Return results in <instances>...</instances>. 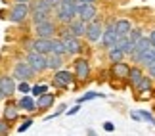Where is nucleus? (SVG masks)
<instances>
[{
  "instance_id": "nucleus-1",
  "label": "nucleus",
  "mask_w": 155,
  "mask_h": 136,
  "mask_svg": "<svg viewBox=\"0 0 155 136\" xmlns=\"http://www.w3.org/2000/svg\"><path fill=\"white\" fill-rule=\"evenodd\" d=\"M58 37L63 40L65 44V54L69 58H79V56H84V42L81 38L75 37V33L69 29V25H59V33Z\"/></svg>"
},
{
  "instance_id": "nucleus-2",
  "label": "nucleus",
  "mask_w": 155,
  "mask_h": 136,
  "mask_svg": "<svg viewBox=\"0 0 155 136\" xmlns=\"http://www.w3.org/2000/svg\"><path fill=\"white\" fill-rule=\"evenodd\" d=\"M77 15V0H61L59 6L54 10V19L59 25H69Z\"/></svg>"
},
{
  "instance_id": "nucleus-3",
  "label": "nucleus",
  "mask_w": 155,
  "mask_h": 136,
  "mask_svg": "<svg viewBox=\"0 0 155 136\" xmlns=\"http://www.w3.org/2000/svg\"><path fill=\"white\" fill-rule=\"evenodd\" d=\"M71 71L75 75V82L77 85H84V82L90 81L92 77V65H90V60L84 56H79L71 61Z\"/></svg>"
},
{
  "instance_id": "nucleus-4",
  "label": "nucleus",
  "mask_w": 155,
  "mask_h": 136,
  "mask_svg": "<svg viewBox=\"0 0 155 136\" xmlns=\"http://www.w3.org/2000/svg\"><path fill=\"white\" fill-rule=\"evenodd\" d=\"M52 14H54V8L46 4V0H33L31 2V23H33V27L46 21V19H50Z\"/></svg>"
},
{
  "instance_id": "nucleus-5",
  "label": "nucleus",
  "mask_w": 155,
  "mask_h": 136,
  "mask_svg": "<svg viewBox=\"0 0 155 136\" xmlns=\"http://www.w3.org/2000/svg\"><path fill=\"white\" fill-rule=\"evenodd\" d=\"M50 85L56 88V90L63 92V90H69L73 85H77L75 82V75L71 69H59L56 71V73H52V79H50Z\"/></svg>"
},
{
  "instance_id": "nucleus-6",
  "label": "nucleus",
  "mask_w": 155,
  "mask_h": 136,
  "mask_svg": "<svg viewBox=\"0 0 155 136\" xmlns=\"http://www.w3.org/2000/svg\"><path fill=\"white\" fill-rule=\"evenodd\" d=\"M8 19L14 25H23L31 19V4H21V2H14L8 12Z\"/></svg>"
},
{
  "instance_id": "nucleus-7",
  "label": "nucleus",
  "mask_w": 155,
  "mask_h": 136,
  "mask_svg": "<svg viewBox=\"0 0 155 136\" xmlns=\"http://www.w3.org/2000/svg\"><path fill=\"white\" fill-rule=\"evenodd\" d=\"M59 33V23L56 19H46L38 25H35V38H44V40H52L56 38Z\"/></svg>"
},
{
  "instance_id": "nucleus-8",
  "label": "nucleus",
  "mask_w": 155,
  "mask_h": 136,
  "mask_svg": "<svg viewBox=\"0 0 155 136\" xmlns=\"http://www.w3.org/2000/svg\"><path fill=\"white\" fill-rule=\"evenodd\" d=\"M104 31H105V23L102 21V17H96L94 21L88 23L84 40H86L88 44H100V42H102V38H104Z\"/></svg>"
},
{
  "instance_id": "nucleus-9",
  "label": "nucleus",
  "mask_w": 155,
  "mask_h": 136,
  "mask_svg": "<svg viewBox=\"0 0 155 136\" xmlns=\"http://www.w3.org/2000/svg\"><path fill=\"white\" fill-rule=\"evenodd\" d=\"M12 77L17 81V82H23V81H33L35 77H37V73L33 71V67L29 65V63L25 61V58L19 61H15L14 63V67H12Z\"/></svg>"
},
{
  "instance_id": "nucleus-10",
  "label": "nucleus",
  "mask_w": 155,
  "mask_h": 136,
  "mask_svg": "<svg viewBox=\"0 0 155 136\" xmlns=\"http://www.w3.org/2000/svg\"><path fill=\"white\" fill-rule=\"evenodd\" d=\"M119 38H121V37H119V33H117L115 19H107V21H105L104 38H102V42H100V46H102L104 50H109V48H113V46H117Z\"/></svg>"
},
{
  "instance_id": "nucleus-11",
  "label": "nucleus",
  "mask_w": 155,
  "mask_h": 136,
  "mask_svg": "<svg viewBox=\"0 0 155 136\" xmlns=\"http://www.w3.org/2000/svg\"><path fill=\"white\" fill-rule=\"evenodd\" d=\"M25 61L33 67V71L37 75L48 71V56L46 54H38V52H27L25 54Z\"/></svg>"
},
{
  "instance_id": "nucleus-12",
  "label": "nucleus",
  "mask_w": 155,
  "mask_h": 136,
  "mask_svg": "<svg viewBox=\"0 0 155 136\" xmlns=\"http://www.w3.org/2000/svg\"><path fill=\"white\" fill-rule=\"evenodd\" d=\"M77 15H79L82 21H86V23L94 21L98 17V4L81 2V0H77Z\"/></svg>"
},
{
  "instance_id": "nucleus-13",
  "label": "nucleus",
  "mask_w": 155,
  "mask_h": 136,
  "mask_svg": "<svg viewBox=\"0 0 155 136\" xmlns=\"http://www.w3.org/2000/svg\"><path fill=\"white\" fill-rule=\"evenodd\" d=\"M130 67H132V63H128V61L109 63V77H111L113 81H123V82H127L128 73H130Z\"/></svg>"
},
{
  "instance_id": "nucleus-14",
  "label": "nucleus",
  "mask_w": 155,
  "mask_h": 136,
  "mask_svg": "<svg viewBox=\"0 0 155 136\" xmlns=\"http://www.w3.org/2000/svg\"><path fill=\"white\" fill-rule=\"evenodd\" d=\"M19 117H21V109L17 105V100H8L2 109V119H6L8 123H15Z\"/></svg>"
},
{
  "instance_id": "nucleus-15",
  "label": "nucleus",
  "mask_w": 155,
  "mask_h": 136,
  "mask_svg": "<svg viewBox=\"0 0 155 136\" xmlns=\"http://www.w3.org/2000/svg\"><path fill=\"white\" fill-rule=\"evenodd\" d=\"M0 88H2L4 96L10 100V98H14V94L17 92V81L12 75L4 73V75H0Z\"/></svg>"
},
{
  "instance_id": "nucleus-16",
  "label": "nucleus",
  "mask_w": 155,
  "mask_h": 136,
  "mask_svg": "<svg viewBox=\"0 0 155 136\" xmlns=\"http://www.w3.org/2000/svg\"><path fill=\"white\" fill-rule=\"evenodd\" d=\"M151 50V42H150V37L147 35H144V37L140 38V42L136 44V50H134V54L130 56V61L132 63H138L140 61V58L146 54V52H150Z\"/></svg>"
},
{
  "instance_id": "nucleus-17",
  "label": "nucleus",
  "mask_w": 155,
  "mask_h": 136,
  "mask_svg": "<svg viewBox=\"0 0 155 136\" xmlns=\"http://www.w3.org/2000/svg\"><path fill=\"white\" fill-rule=\"evenodd\" d=\"M153 86H155L153 79H151L150 75H144V79H142V81L138 82V85H136V86L132 88V92L136 94V96H146V94H151Z\"/></svg>"
},
{
  "instance_id": "nucleus-18",
  "label": "nucleus",
  "mask_w": 155,
  "mask_h": 136,
  "mask_svg": "<svg viewBox=\"0 0 155 136\" xmlns=\"http://www.w3.org/2000/svg\"><path fill=\"white\" fill-rule=\"evenodd\" d=\"M144 75H146V69L140 67V65H136V63H132L130 73H128V79H127V85H128L130 88H134L142 79H144Z\"/></svg>"
},
{
  "instance_id": "nucleus-19",
  "label": "nucleus",
  "mask_w": 155,
  "mask_h": 136,
  "mask_svg": "<svg viewBox=\"0 0 155 136\" xmlns=\"http://www.w3.org/2000/svg\"><path fill=\"white\" fill-rule=\"evenodd\" d=\"M54 104H56V94H52V92L42 94V96L37 98V111L38 113H44V111H48Z\"/></svg>"
},
{
  "instance_id": "nucleus-20",
  "label": "nucleus",
  "mask_w": 155,
  "mask_h": 136,
  "mask_svg": "<svg viewBox=\"0 0 155 136\" xmlns=\"http://www.w3.org/2000/svg\"><path fill=\"white\" fill-rule=\"evenodd\" d=\"M17 105H19V109L25 111V113H35V111H37V98L31 96V94L21 96V98H17Z\"/></svg>"
},
{
  "instance_id": "nucleus-21",
  "label": "nucleus",
  "mask_w": 155,
  "mask_h": 136,
  "mask_svg": "<svg viewBox=\"0 0 155 136\" xmlns=\"http://www.w3.org/2000/svg\"><path fill=\"white\" fill-rule=\"evenodd\" d=\"M69 29H71V31L75 33V37H77V38H81V40H82V38L86 37V29H88V23H86V21H82L81 17H75V19L69 23Z\"/></svg>"
},
{
  "instance_id": "nucleus-22",
  "label": "nucleus",
  "mask_w": 155,
  "mask_h": 136,
  "mask_svg": "<svg viewBox=\"0 0 155 136\" xmlns=\"http://www.w3.org/2000/svg\"><path fill=\"white\" fill-rule=\"evenodd\" d=\"M115 27H117V33L119 37H128L130 31L134 29L132 21L128 19V17H119V19H115Z\"/></svg>"
},
{
  "instance_id": "nucleus-23",
  "label": "nucleus",
  "mask_w": 155,
  "mask_h": 136,
  "mask_svg": "<svg viewBox=\"0 0 155 136\" xmlns=\"http://www.w3.org/2000/svg\"><path fill=\"white\" fill-rule=\"evenodd\" d=\"M105 56H107V61L109 63H119V61H124V52L121 48H117V46H113V48L105 50Z\"/></svg>"
},
{
  "instance_id": "nucleus-24",
  "label": "nucleus",
  "mask_w": 155,
  "mask_h": 136,
  "mask_svg": "<svg viewBox=\"0 0 155 136\" xmlns=\"http://www.w3.org/2000/svg\"><path fill=\"white\" fill-rule=\"evenodd\" d=\"M50 54H54V56H63V58L67 56V54H65V44H63V40L59 38V37H56V38L50 40Z\"/></svg>"
},
{
  "instance_id": "nucleus-25",
  "label": "nucleus",
  "mask_w": 155,
  "mask_h": 136,
  "mask_svg": "<svg viewBox=\"0 0 155 136\" xmlns=\"http://www.w3.org/2000/svg\"><path fill=\"white\" fill-rule=\"evenodd\" d=\"M63 67H65V58L63 56H54V54L48 56V71L56 73V71L63 69Z\"/></svg>"
},
{
  "instance_id": "nucleus-26",
  "label": "nucleus",
  "mask_w": 155,
  "mask_h": 136,
  "mask_svg": "<svg viewBox=\"0 0 155 136\" xmlns=\"http://www.w3.org/2000/svg\"><path fill=\"white\" fill-rule=\"evenodd\" d=\"M153 61H155V48H151L150 52H146V54H144V56L140 58V61L136 63V65H140V67L147 69V67H150V65H151Z\"/></svg>"
},
{
  "instance_id": "nucleus-27",
  "label": "nucleus",
  "mask_w": 155,
  "mask_h": 136,
  "mask_svg": "<svg viewBox=\"0 0 155 136\" xmlns=\"http://www.w3.org/2000/svg\"><path fill=\"white\" fill-rule=\"evenodd\" d=\"M96 98H105V94H102V92H94V90H90V92H84L81 98H77V104H84V102H90V100H96Z\"/></svg>"
},
{
  "instance_id": "nucleus-28",
  "label": "nucleus",
  "mask_w": 155,
  "mask_h": 136,
  "mask_svg": "<svg viewBox=\"0 0 155 136\" xmlns=\"http://www.w3.org/2000/svg\"><path fill=\"white\" fill-rule=\"evenodd\" d=\"M42 94H48V85H44V82H37V85H33L31 96L38 98V96H42Z\"/></svg>"
},
{
  "instance_id": "nucleus-29",
  "label": "nucleus",
  "mask_w": 155,
  "mask_h": 136,
  "mask_svg": "<svg viewBox=\"0 0 155 136\" xmlns=\"http://www.w3.org/2000/svg\"><path fill=\"white\" fill-rule=\"evenodd\" d=\"M31 90H33V86L29 85L27 81L17 82V92H21V96H27V94H31Z\"/></svg>"
},
{
  "instance_id": "nucleus-30",
  "label": "nucleus",
  "mask_w": 155,
  "mask_h": 136,
  "mask_svg": "<svg viewBox=\"0 0 155 136\" xmlns=\"http://www.w3.org/2000/svg\"><path fill=\"white\" fill-rule=\"evenodd\" d=\"M65 111H67V104H59V105H58V109L54 111L52 115H46V121H50V119H56V117H59V115H63Z\"/></svg>"
},
{
  "instance_id": "nucleus-31",
  "label": "nucleus",
  "mask_w": 155,
  "mask_h": 136,
  "mask_svg": "<svg viewBox=\"0 0 155 136\" xmlns=\"http://www.w3.org/2000/svg\"><path fill=\"white\" fill-rule=\"evenodd\" d=\"M33 123H35V121H33V117H25V121H23L21 125L17 127V132H21V134H23L25 131H29V128L33 127Z\"/></svg>"
},
{
  "instance_id": "nucleus-32",
  "label": "nucleus",
  "mask_w": 155,
  "mask_h": 136,
  "mask_svg": "<svg viewBox=\"0 0 155 136\" xmlns=\"http://www.w3.org/2000/svg\"><path fill=\"white\" fill-rule=\"evenodd\" d=\"M12 131V123H8L6 119H0V136H8Z\"/></svg>"
},
{
  "instance_id": "nucleus-33",
  "label": "nucleus",
  "mask_w": 155,
  "mask_h": 136,
  "mask_svg": "<svg viewBox=\"0 0 155 136\" xmlns=\"http://www.w3.org/2000/svg\"><path fill=\"white\" fill-rule=\"evenodd\" d=\"M104 131H105V132H113V131H115V125H113L111 121H105V123H104Z\"/></svg>"
},
{
  "instance_id": "nucleus-34",
  "label": "nucleus",
  "mask_w": 155,
  "mask_h": 136,
  "mask_svg": "<svg viewBox=\"0 0 155 136\" xmlns=\"http://www.w3.org/2000/svg\"><path fill=\"white\" fill-rule=\"evenodd\" d=\"M146 75H150V77H151V79L155 81V61H153V63H151V65H150V67H147V69H146Z\"/></svg>"
},
{
  "instance_id": "nucleus-35",
  "label": "nucleus",
  "mask_w": 155,
  "mask_h": 136,
  "mask_svg": "<svg viewBox=\"0 0 155 136\" xmlns=\"http://www.w3.org/2000/svg\"><path fill=\"white\" fill-rule=\"evenodd\" d=\"M79 109H81V105H79V104H75L73 108L67 111V115H77V113H79Z\"/></svg>"
},
{
  "instance_id": "nucleus-36",
  "label": "nucleus",
  "mask_w": 155,
  "mask_h": 136,
  "mask_svg": "<svg viewBox=\"0 0 155 136\" xmlns=\"http://www.w3.org/2000/svg\"><path fill=\"white\" fill-rule=\"evenodd\" d=\"M147 37H150V42H151V48H155V29H151L150 33H147Z\"/></svg>"
},
{
  "instance_id": "nucleus-37",
  "label": "nucleus",
  "mask_w": 155,
  "mask_h": 136,
  "mask_svg": "<svg viewBox=\"0 0 155 136\" xmlns=\"http://www.w3.org/2000/svg\"><path fill=\"white\" fill-rule=\"evenodd\" d=\"M59 2H61V0H46V4H48V6H52L54 10H56L58 6H59Z\"/></svg>"
},
{
  "instance_id": "nucleus-38",
  "label": "nucleus",
  "mask_w": 155,
  "mask_h": 136,
  "mask_svg": "<svg viewBox=\"0 0 155 136\" xmlns=\"http://www.w3.org/2000/svg\"><path fill=\"white\" fill-rule=\"evenodd\" d=\"M86 136H98V134H96V131H94V128H88V131H86Z\"/></svg>"
},
{
  "instance_id": "nucleus-39",
  "label": "nucleus",
  "mask_w": 155,
  "mask_h": 136,
  "mask_svg": "<svg viewBox=\"0 0 155 136\" xmlns=\"http://www.w3.org/2000/svg\"><path fill=\"white\" fill-rule=\"evenodd\" d=\"M14 2H21V4H31L33 0H14Z\"/></svg>"
},
{
  "instance_id": "nucleus-40",
  "label": "nucleus",
  "mask_w": 155,
  "mask_h": 136,
  "mask_svg": "<svg viewBox=\"0 0 155 136\" xmlns=\"http://www.w3.org/2000/svg\"><path fill=\"white\" fill-rule=\"evenodd\" d=\"M2 100H6V96H4V92H2V88H0V102H2Z\"/></svg>"
},
{
  "instance_id": "nucleus-41",
  "label": "nucleus",
  "mask_w": 155,
  "mask_h": 136,
  "mask_svg": "<svg viewBox=\"0 0 155 136\" xmlns=\"http://www.w3.org/2000/svg\"><path fill=\"white\" fill-rule=\"evenodd\" d=\"M81 2H92V4H98V0H81Z\"/></svg>"
}]
</instances>
